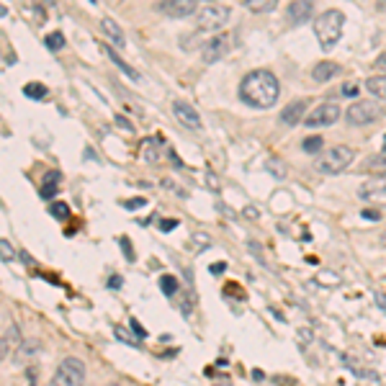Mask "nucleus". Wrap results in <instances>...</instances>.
<instances>
[{
  "instance_id": "1",
  "label": "nucleus",
  "mask_w": 386,
  "mask_h": 386,
  "mask_svg": "<svg viewBox=\"0 0 386 386\" xmlns=\"http://www.w3.org/2000/svg\"><path fill=\"white\" fill-rule=\"evenodd\" d=\"M279 96H281L279 78L270 70H252L243 78L240 98L250 108H263L265 111V108L276 106Z\"/></svg>"
},
{
  "instance_id": "2",
  "label": "nucleus",
  "mask_w": 386,
  "mask_h": 386,
  "mask_svg": "<svg viewBox=\"0 0 386 386\" xmlns=\"http://www.w3.org/2000/svg\"><path fill=\"white\" fill-rule=\"evenodd\" d=\"M342 28H345V16H342V10H337V8L324 10L322 16L317 18L315 34H317V39H319V44H322V49H333V46L340 42Z\"/></svg>"
},
{
  "instance_id": "3",
  "label": "nucleus",
  "mask_w": 386,
  "mask_h": 386,
  "mask_svg": "<svg viewBox=\"0 0 386 386\" xmlns=\"http://www.w3.org/2000/svg\"><path fill=\"white\" fill-rule=\"evenodd\" d=\"M353 157H356L353 147L337 144V147L324 150V152L317 157L315 168H317V173H322V175H337V173H342L345 168H348V165H351Z\"/></svg>"
},
{
  "instance_id": "4",
  "label": "nucleus",
  "mask_w": 386,
  "mask_h": 386,
  "mask_svg": "<svg viewBox=\"0 0 386 386\" xmlns=\"http://www.w3.org/2000/svg\"><path fill=\"white\" fill-rule=\"evenodd\" d=\"M85 384V363L80 358H64L57 366L49 386H82Z\"/></svg>"
},
{
  "instance_id": "5",
  "label": "nucleus",
  "mask_w": 386,
  "mask_h": 386,
  "mask_svg": "<svg viewBox=\"0 0 386 386\" xmlns=\"http://www.w3.org/2000/svg\"><path fill=\"white\" fill-rule=\"evenodd\" d=\"M381 116H384V108L374 103V100H358V103L348 106V111H345V119L353 126H369Z\"/></svg>"
},
{
  "instance_id": "6",
  "label": "nucleus",
  "mask_w": 386,
  "mask_h": 386,
  "mask_svg": "<svg viewBox=\"0 0 386 386\" xmlns=\"http://www.w3.org/2000/svg\"><path fill=\"white\" fill-rule=\"evenodd\" d=\"M234 42H237V34H222V36H214L211 42H207L204 44V62L207 64H214L219 62L222 57H227V54L234 49Z\"/></svg>"
},
{
  "instance_id": "7",
  "label": "nucleus",
  "mask_w": 386,
  "mask_h": 386,
  "mask_svg": "<svg viewBox=\"0 0 386 386\" xmlns=\"http://www.w3.org/2000/svg\"><path fill=\"white\" fill-rule=\"evenodd\" d=\"M227 18H229L227 6H207L198 13V31H216V28L225 26Z\"/></svg>"
},
{
  "instance_id": "8",
  "label": "nucleus",
  "mask_w": 386,
  "mask_h": 386,
  "mask_svg": "<svg viewBox=\"0 0 386 386\" xmlns=\"http://www.w3.org/2000/svg\"><path fill=\"white\" fill-rule=\"evenodd\" d=\"M340 119V106H335V103H322V106H317L309 116L304 119L306 126H333L335 121Z\"/></svg>"
},
{
  "instance_id": "9",
  "label": "nucleus",
  "mask_w": 386,
  "mask_h": 386,
  "mask_svg": "<svg viewBox=\"0 0 386 386\" xmlns=\"http://www.w3.org/2000/svg\"><path fill=\"white\" fill-rule=\"evenodd\" d=\"M155 8L170 18H186V16H191V13H196L198 3L196 0H160Z\"/></svg>"
},
{
  "instance_id": "10",
  "label": "nucleus",
  "mask_w": 386,
  "mask_h": 386,
  "mask_svg": "<svg viewBox=\"0 0 386 386\" xmlns=\"http://www.w3.org/2000/svg\"><path fill=\"white\" fill-rule=\"evenodd\" d=\"M173 116L178 119L180 126H186V129H191V132H198L201 129V116H198V111L191 103H183V100H175L173 103Z\"/></svg>"
},
{
  "instance_id": "11",
  "label": "nucleus",
  "mask_w": 386,
  "mask_h": 386,
  "mask_svg": "<svg viewBox=\"0 0 386 386\" xmlns=\"http://www.w3.org/2000/svg\"><path fill=\"white\" fill-rule=\"evenodd\" d=\"M358 196L363 201H369V204H376V207H386V180L384 178H376V180H369V183H363L358 188Z\"/></svg>"
},
{
  "instance_id": "12",
  "label": "nucleus",
  "mask_w": 386,
  "mask_h": 386,
  "mask_svg": "<svg viewBox=\"0 0 386 386\" xmlns=\"http://www.w3.org/2000/svg\"><path fill=\"white\" fill-rule=\"evenodd\" d=\"M312 13H315V3H309V0H297L286 8V16L291 24H304Z\"/></svg>"
},
{
  "instance_id": "13",
  "label": "nucleus",
  "mask_w": 386,
  "mask_h": 386,
  "mask_svg": "<svg viewBox=\"0 0 386 386\" xmlns=\"http://www.w3.org/2000/svg\"><path fill=\"white\" fill-rule=\"evenodd\" d=\"M304 111H306L304 100H294V103H288V106L281 111V124L283 126H297L299 121L304 119Z\"/></svg>"
},
{
  "instance_id": "14",
  "label": "nucleus",
  "mask_w": 386,
  "mask_h": 386,
  "mask_svg": "<svg viewBox=\"0 0 386 386\" xmlns=\"http://www.w3.org/2000/svg\"><path fill=\"white\" fill-rule=\"evenodd\" d=\"M335 75H340V64H335V62H319V64H315V70H312V78H315L317 82L333 80Z\"/></svg>"
},
{
  "instance_id": "15",
  "label": "nucleus",
  "mask_w": 386,
  "mask_h": 386,
  "mask_svg": "<svg viewBox=\"0 0 386 386\" xmlns=\"http://www.w3.org/2000/svg\"><path fill=\"white\" fill-rule=\"evenodd\" d=\"M100 28H103V34H106L108 39H111V42H114V44L119 46V49H121V46H126L124 31H121V28H119L116 24L111 21V18H103V21H100Z\"/></svg>"
},
{
  "instance_id": "16",
  "label": "nucleus",
  "mask_w": 386,
  "mask_h": 386,
  "mask_svg": "<svg viewBox=\"0 0 386 386\" xmlns=\"http://www.w3.org/2000/svg\"><path fill=\"white\" fill-rule=\"evenodd\" d=\"M60 170H49L44 175V180H42V188H39V196L42 198H52L54 193H57V186H60Z\"/></svg>"
},
{
  "instance_id": "17",
  "label": "nucleus",
  "mask_w": 386,
  "mask_h": 386,
  "mask_svg": "<svg viewBox=\"0 0 386 386\" xmlns=\"http://www.w3.org/2000/svg\"><path fill=\"white\" fill-rule=\"evenodd\" d=\"M103 52H106L108 57H111V62L116 64L119 70L124 72V75H126V78H129V80H142V78H139V72H137L134 67H132V64H129V62H124V60H121V57H119V54L114 52L111 46H103Z\"/></svg>"
},
{
  "instance_id": "18",
  "label": "nucleus",
  "mask_w": 386,
  "mask_h": 386,
  "mask_svg": "<svg viewBox=\"0 0 386 386\" xmlns=\"http://www.w3.org/2000/svg\"><path fill=\"white\" fill-rule=\"evenodd\" d=\"M366 90H369L371 96L386 100V75H374V78H369V80H366Z\"/></svg>"
},
{
  "instance_id": "19",
  "label": "nucleus",
  "mask_w": 386,
  "mask_h": 386,
  "mask_svg": "<svg viewBox=\"0 0 386 386\" xmlns=\"http://www.w3.org/2000/svg\"><path fill=\"white\" fill-rule=\"evenodd\" d=\"M245 8L252 13H270L279 8V0H245Z\"/></svg>"
},
{
  "instance_id": "20",
  "label": "nucleus",
  "mask_w": 386,
  "mask_h": 386,
  "mask_svg": "<svg viewBox=\"0 0 386 386\" xmlns=\"http://www.w3.org/2000/svg\"><path fill=\"white\" fill-rule=\"evenodd\" d=\"M324 147V139L322 137H306L304 142H301V150L304 152H309V155H317L319 150Z\"/></svg>"
},
{
  "instance_id": "21",
  "label": "nucleus",
  "mask_w": 386,
  "mask_h": 386,
  "mask_svg": "<svg viewBox=\"0 0 386 386\" xmlns=\"http://www.w3.org/2000/svg\"><path fill=\"white\" fill-rule=\"evenodd\" d=\"M160 288H162V294H165V297H173V294H175V291H178V279H175V276H168V273H165V276H162L160 279Z\"/></svg>"
},
{
  "instance_id": "22",
  "label": "nucleus",
  "mask_w": 386,
  "mask_h": 386,
  "mask_svg": "<svg viewBox=\"0 0 386 386\" xmlns=\"http://www.w3.org/2000/svg\"><path fill=\"white\" fill-rule=\"evenodd\" d=\"M24 93H26L28 98H44L46 85H42V82H28L26 88H24Z\"/></svg>"
},
{
  "instance_id": "23",
  "label": "nucleus",
  "mask_w": 386,
  "mask_h": 386,
  "mask_svg": "<svg viewBox=\"0 0 386 386\" xmlns=\"http://www.w3.org/2000/svg\"><path fill=\"white\" fill-rule=\"evenodd\" d=\"M49 214H52L54 219L64 222V219L70 216V207H67V204H52V207H49Z\"/></svg>"
},
{
  "instance_id": "24",
  "label": "nucleus",
  "mask_w": 386,
  "mask_h": 386,
  "mask_svg": "<svg viewBox=\"0 0 386 386\" xmlns=\"http://www.w3.org/2000/svg\"><path fill=\"white\" fill-rule=\"evenodd\" d=\"M44 44L49 46L52 52H57V49H62V46H64V36L60 34V31H54V34L46 36V42H44Z\"/></svg>"
},
{
  "instance_id": "25",
  "label": "nucleus",
  "mask_w": 386,
  "mask_h": 386,
  "mask_svg": "<svg viewBox=\"0 0 386 386\" xmlns=\"http://www.w3.org/2000/svg\"><path fill=\"white\" fill-rule=\"evenodd\" d=\"M0 258H3L6 263H10L13 258H16V252H13V247H10V245L6 243V240H0Z\"/></svg>"
},
{
  "instance_id": "26",
  "label": "nucleus",
  "mask_w": 386,
  "mask_h": 386,
  "mask_svg": "<svg viewBox=\"0 0 386 386\" xmlns=\"http://www.w3.org/2000/svg\"><path fill=\"white\" fill-rule=\"evenodd\" d=\"M144 204H147V198H129V201H124V207L126 209H139V207H144Z\"/></svg>"
},
{
  "instance_id": "27",
  "label": "nucleus",
  "mask_w": 386,
  "mask_h": 386,
  "mask_svg": "<svg viewBox=\"0 0 386 386\" xmlns=\"http://www.w3.org/2000/svg\"><path fill=\"white\" fill-rule=\"evenodd\" d=\"M121 247H124L126 261H134V252H132V243H129V240H126V237H121Z\"/></svg>"
},
{
  "instance_id": "28",
  "label": "nucleus",
  "mask_w": 386,
  "mask_h": 386,
  "mask_svg": "<svg viewBox=\"0 0 386 386\" xmlns=\"http://www.w3.org/2000/svg\"><path fill=\"white\" fill-rule=\"evenodd\" d=\"M8 351H10V340L8 337H0V360L8 356Z\"/></svg>"
},
{
  "instance_id": "29",
  "label": "nucleus",
  "mask_w": 386,
  "mask_h": 386,
  "mask_svg": "<svg viewBox=\"0 0 386 386\" xmlns=\"http://www.w3.org/2000/svg\"><path fill=\"white\" fill-rule=\"evenodd\" d=\"M175 227H178V222H175V219H162V222H160L162 232H170V229H175Z\"/></svg>"
},
{
  "instance_id": "30",
  "label": "nucleus",
  "mask_w": 386,
  "mask_h": 386,
  "mask_svg": "<svg viewBox=\"0 0 386 386\" xmlns=\"http://www.w3.org/2000/svg\"><path fill=\"white\" fill-rule=\"evenodd\" d=\"M132 330L137 333V340H142L144 335H147V333H144V327H142L139 322H137V319H132Z\"/></svg>"
},
{
  "instance_id": "31",
  "label": "nucleus",
  "mask_w": 386,
  "mask_h": 386,
  "mask_svg": "<svg viewBox=\"0 0 386 386\" xmlns=\"http://www.w3.org/2000/svg\"><path fill=\"white\" fill-rule=\"evenodd\" d=\"M356 93H358L356 85H342V96H356Z\"/></svg>"
},
{
  "instance_id": "32",
  "label": "nucleus",
  "mask_w": 386,
  "mask_h": 386,
  "mask_svg": "<svg viewBox=\"0 0 386 386\" xmlns=\"http://www.w3.org/2000/svg\"><path fill=\"white\" fill-rule=\"evenodd\" d=\"M376 67H378V70H384V72H386V52H384V54H378Z\"/></svg>"
},
{
  "instance_id": "33",
  "label": "nucleus",
  "mask_w": 386,
  "mask_h": 386,
  "mask_svg": "<svg viewBox=\"0 0 386 386\" xmlns=\"http://www.w3.org/2000/svg\"><path fill=\"white\" fill-rule=\"evenodd\" d=\"M363 219H374V222H376V219H381V214H378V211H366V209H363Z\"/></svg>"
},
{
  "instance_id": "34",
  "label": "nucleus",
  "mask_w": 386,
  "mask_h": 386,
  "mask_svg": "<svg viewBox=\"0 0 386 386\" xmlns=\"http://www.w3.org/2000/svg\"><path fill=\"white\" fill-rule=\"evenodd\" d=\"M193 243L209 245V237H207V234H193Z\"/></svg>"
},
{
  "instance_id": "35",
  "label": "nucleus",
  "mask_w": 386,
  "mask_h": 386,
  "mask_svg": "<svg viewBox=\"0 0 386 386\" xmlns=\"http://www.w3.org/2000/svg\"><path fill=\"white\" fill-rule=\"evenodd\" d=\"M222 270H225V263H214V265H211V273H214V276H219Z\"/></svg>"
},
{
  "instance_id": "36",
  "label": "nucleus",
  "mask_w": 386,
  "mask_h": 386,
  "mask_svg": "<svg viewBox=\"0 0 386 386\" xmlns=\"http://www.w3.org/2000/svg\"><path fill=\"white\" fill-rule=\"evenodd\" d=\"M376 301H378V306H381V309H386V297L381 294V291H376Z\"/></svg>"
},
{
  "instance_id": "37",
  "label": "nucleus",
  "mask_w": 386,
  "mask_h": 386,
  "mask_svg": "<svg viewBox=\"0 0 386 386\" xmlns=\"http://www.w3.org/2000/svg\"><path fill=\"white\" fill-rule=\"evenodd\" d=\"M279 168H281V165H279V162H276V160L270 162V170L276 173V175H286V173H283V170H279Z\"/></svg>"
},
{
  "instance_id": "38",
  "label": "nucleus",
  "mask_w": 386,
  "mask_h": 386,
  "mask_svg": "<svg viewBox=\"0 0 386 386\" xmlns=\"http://www.w3.org/2000/svg\"><path fill=\"white\" fill-rule=\"evenodd\" d=\"M108 286H111V288H119V286H121V279H119V276H114V279L108 281Z\"/></svg>"
},
{
  "instance_id": "39",
  "label": "nucleus",
  "mask_w": 386,
  "mask_h": 386,
  "mask_svg": "<svg viewBox=\"0 0 386 386\" xmlns=\"http://www.w3.org/2000/svg\"><path fill=\"white\" fill-rule=\"evenodd\" d=\"M381 243H384V245H386V234H384V237H381Z\"/></svg>"
},
{
  "instance_id": "40",
  "label": "nucleus",
  "mask_w": 386,
  "mask_h": 386,
  "mask_svg": "<svg viewBox=\"0 0 386 386\" xmlns=\"http://www.w3.org/2000/svg\"><path fill=\"white\" fill-rule=\"evenodd\" d=\"M3 13H6V8H0V16H3Z\"/></svg>"
},
{
  "instance_id": "41",
  "label": "nucleus",
  "mask_w": 386,
  "mask_h": 386,
  "mask_svg": "<svg viewBox=\"0 0 386 386\" xmlns=\"http://www.w3.org/2000/svg\"><path fill=\"white\" fill-rule=\"evenodd\" d=\"M111 386H119V384H111Z\"/></svg>"
}]
</instances>
